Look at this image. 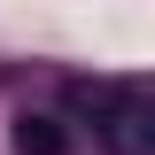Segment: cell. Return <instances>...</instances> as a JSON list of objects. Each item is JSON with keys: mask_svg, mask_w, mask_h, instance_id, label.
Instances as JSON below:
<instances>
[{"mask_svg": "<svg viewBox=\"0 0 155 155\" xmlns=\"http://www.w3.org/2000/svg\"><path fill=\"white\" fill-rule=\"evenodd\" d=\"M70 109L93 116V140L109 155H155V101L140 78H78Z\"/></svg>", "mask_w": 155, "mask_h": 155, "instance_id": "cell-1", "label": "cell"}, {"mask_svg": "<svg viewBox=\"0 0 155 155\" xmlns=\"http://www.w3.org/2000/svg\"><path fill=\"white\" fill-rule=\"evenodd\" d=\"M8 140H16V155H70V124L47 116V109H23Z\"/></svg>", "mask_w": 155, "mask_h": 155, "instance_id": "cell-2", "label": "cell"}]
</instances>
